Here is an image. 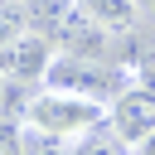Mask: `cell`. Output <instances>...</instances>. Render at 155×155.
<instances>
[{"label": "cell", "instance_id": "1", "mask_svg": "<svg viewBox=\"0 0 155 155\" xmlns=\"http://www.w3.org/2000/svg\"><path fill=\"white\" fill-rule=\"evenodd\" d=\"M102 121H107L102 102H87V97H73V92H53V87H34L29 102H24V116H19V126H34V131H48V136H63V140L87 136Z\"/></svg>", "mask_w": 155, "mask_h": 155}, {"label": "cell", "instance_id": "7", "mask_svg": "<svg viewBox=\"0 0 155 155\" xmlns=\"http://www.w3.org/2000/svg\"><path fill=\"white\" fill-rule=\"evenodd\" d=\"M19 10H24V19H29V29H39V34H58L63 29V19L78 10V0H19Z\"/></svg>", "mask_w": 155, "mask_h": 155}, {"label": "cell", "instance_id": "12", "mask_svg": "<svg viewBox=\"0 0 155 155\" xmlns=\"http://www.w3.org/2000/svg\"><path fill=\"white\" fill-rule=\"evenodd\" d=\"M136 155H155V136H145V140L136 145Z\"/></svg>", "mask_w": 155, "mask_h": 155}, {"label": "cell", "instance_id": "4", "mask_svg": "<svg viewBox=\"0 0 155 155\" xmlns=\"http://www.w3.org/2000/svg\"><path fill=\"white\" fill-rule=\"evenodd\" d=\"M107 126L136 150L145 136H155V92H145V87H126V92L107 107Z\"/></svg>", "mask_w": 155, "mask_h": 155}, {"label": "cell", "instance_id": "13", "mask_svg": "<svg viewBox=\"0 0 155 155\" xmlns=\"http://www.w3.org/2000/svg\"><path fill=\"white\" fill-rule=\"evenodd\" d=\"M140 10H145V15H155V0H140Z\"/></svg>", "mask_w": 155, "mask_h": 155}, {"label": "cell", "instance_id": "5", "mask_svg": "<svg viewBox=\"0 0 155 155\" xmlns=\"http://www.w3.org/2000/svg\"><path fill=\"white\" fill-rule=\"evenodd\" d=\"M58 44H63V53H78V58H97V63H107L111 58V39L116 34H107L92 15H82V5L63 19V29L53 34Z\"/></svg>", "mask_w": 155, "mask_h": 155}, {"label": "cell", "instance_id": "3", "mask_svg": "<svg viewBox=\"0 0 155 155\" xmlns=\"http://www.w3.org/2000/svg\"><path fill=\"white\" fill-rule=\"evenodd\" d=\"M48 63H53V39L39 34V29H24L15 44L0 48V78H5V82H29V87H39L44 73H48Z\"/></svg>", "mask_w": 155, "mask_h": 155}, {"label": "cell", "instance_id": "14", "mask_svg": "<svg viewBox=\"0 0 155 155\" xmlns=\"http://www.w3.org/2000/svg\"><path fill=\"white\" fill-rule=\"evenodd\" d=\"M0 107H5V78H0Z\"/></svg>", "mask_w": 155, "mask_h": 155}, {"label": "cell", "instance_id": "6", "mask_svg": "<svg viewBox=\"0 0 155 155\" xmlns=\"http://www.w3.org/2000/svg\"><path fill=\"white\" fill-rule=\"evenodd\" d=\"M82 5V15H92L107 34H131L136 29V15H140V0H78Z\"/></svg>", "mask_w": 155, "mask_h": 155}, {"label": "cell", "instance_id": "11", "mask_svg": "<svg viewBox=\"0 0 155 155\" xmlns=\"http://www.w3.org/2000/svg\"><path fill=\"white\" fill-rule=\"evenodd\" d=\"M0 155H24V126L0 116Z\"/></svg>", "mask_w": 155, "mask_h": 155}, {"label": "cell", "instance_id": "8", "mask_svg": "<svg viewBox=\"0 0 155 155\" xmlns=\"http://www.w3.org/2000/svg\"><path fill=\"white\" fill-rule=\"evenodd\" d=\"M73 155H136V150H131V145H126V140L102 121L97 131H87V136L73 140Z\"/></svg>", "mask_w": 155, "mask_h": 155}, {"label": "cell", "instance_id": "15", "mask_svg": "<svg viewBox=\"0 0 155 155\" xmlns=\"http://www.w3.org/2000/svg\"><path fill=\"white\" fill-rule=\"evenodd\" d=\"M5 5H15V0H0V10H5Z\"/></svg>", "mask_w": 155, "mask_h": 155}, {"label": "cell", "instance_id": "10", "mask_svg": "<svg viewBox=\"0 0 155 155\" xmlns=\"http://www.w3.org/2000/svg\"><path fill=\"white\" fill-rule=\"evenodd\" d=\"M24 29H29V19H24L19 0H15V5H5V10H0V48H5V44H15Z\"/></svg>", "mask_w": 155, "mask_h": 155}, {"label": "cell", "instance_id": "9", "mask_svg": "<svg viewBox=\"0 0 155 155\" xmlns=\"http://www.w3.org/2000/svg\"><path fill=\"white\" fill-rule=\"evenodd\" d=\"M24 155H73V140H63V136H48V131H34V126H24Z\"/></svg>", "mask_w": 155, "mask_h": 155}, {"label": "cell", "instance_id": "2", "mask_svg": "<svg viewBox=\"0 0 155 155\" xmlns=\"http://www.w3.org/2000/svg\"><path fill=\"white\" fill-rule=\"evenodd\" d=\"M39 87H53V92H73V97H87V102H102V107H111L126 87H131V78L126 73H116L111 63H97V58H78V53H53V63H48V73H44V82Z\"/></svg>", "mask_w": 155, "mask_h": 155}]
</instances>
